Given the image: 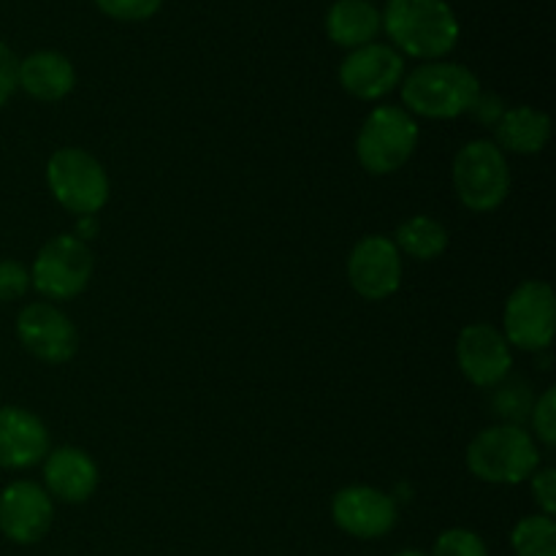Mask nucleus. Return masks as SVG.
Segmentation results:
<instances>
[{"instance_id":"obj_22","label":"nucleus","mask_w":556,"mask_h":556,"mask_svg":"<svg viewBox=\"0 0 556 556\" xmlns=\"http://www.w3.org/2000/svg\"><path fill=\"white\" fill-rule=\"evenodd\" d=\"M432 556H489V548L481 535H476L470 530H462V527H454V530H445L434 541Z\"/></svg>"},{"instance_id":"obj_11","label":"nucleus","mask_w":556,"mask_h":556,"mask_svg":"<svg viewBox=\"0 0 556 556\" xmlns=\"http://www.w3.org/2000/svg\"><path fill=\"white\" fill-rule=\"evenodd\" d=\"M331 519L358 541H378L396 527L400 510L391 494L372 486H348L340 489L331 500Z\"/></svg>"},{"instance_id":"obj_10","label":"nucleus","mask_w":556,"mask_h":556,"mask_svg":"<svg viewBox=\"0 0 556 556\" xmlns=\"http://www.w3.org/2000/svg\"><path fill=\"white\" fill-rule=\"evenodd\" d=\"M348 280L353 291L367 302H383L400 291L402 282V255L394 239L364 237L348 258Z\"/></svg>"},{"instance_id":"obj_1","label":"nucleus","mask_w":556,"mask_h":556,"mask_svg":"<svg viewBox=\"0 0 556 556\" xmlns=\"http://www.w3.org/2000/svg\"><path fill=\"white\" fill-rule=\"evenodd\" d=\"M383 30L410 58H445L459 41V20L448 0H389Z\"/></svg>"},{"instance_id":"obj_16","label":"nucleus","mask_w":556,"mask_h":556,"mask_svg":"<svg viewBox=\"0 0 556 556\" xmlns=\"http://www.w3.org/2000/svg\"><path fill=\"white\" fill-rule=\"evenodd\" d=\"M43 481H47L49 497H58L60 503L79 505L96 494L101 476H98V465L92 462L90 454L65 445V448L47 454Z\"/></svg>"},{"instance_id":"obj_17","label":"nucleus","mask_w":556,"mask_h":556,"mask_svg":"<svg viewBox=\"0 0 556 556\" xmlns=\"http://www.w3.org/2000/svg\"><path fill=\"white\" fill-rule=\"evenodd\" d=\"M16 85L36 101H60L68 96L76 85V71L65 54L60 52H33L30 58L20 60Z\"/></svg>"},{"instance_id":"obj_28","label":"nucleus","mask_w":556,"mask_h":556,"mask_svg":"<svg viewBox=\"0 0 556 556\" xmlns=\"http://www.w3.org/2000/svg\"><path fill=\"white\" fill-rule=\"evenodd\" d=\"M472 112L478 114V117L483 119V123H497L500 117H503V112L505 109L500 106V98H483V96H478V101H476V106H472Z\"/></svg>"},{"instance_id":"obj_15","label":"nucleus","mask_w":556,"mask_h":556,"mask_svg":"<svg viewBox=\"0 0 556 556\" xmlns=\"http://www.w3.org/2000/svg\"><path fill=\"white\" fill-rule=\"evenodd\" d=\"M49 454V432L36 413L25 407H0V467L25 470Z\"/></svg>"},{"instance_id":"obj_7","label":"nucleus","mask_w":556,"mask_h":556,"mask_svg":"<svg viewBox=\"0 0 556 556\" xmlns=\"http://www.w3.org/2000/svg\"><path fill=\"white\" fill-rule=\"evenodd\" d=\"M92 277V253L74 233H60L38 250L30 269V286L52 302L79 296Z\"/></svg>"},{"instance_id":"obj_12","label":"nucleus","mask_w":556,"mask_h":556,"mask_svg":"<svg viewBox=\"0 0 556 556\" xmlns=\"http://www.w3.org/2000/svg\"><path fill=\"white\" fill-rule=\"evenodd\" d=\"M405 76V60L389 43H367L342 60L340 85L358 101H378L389 96Z\"/></svg>"},{"instance_id":"obj_8","label":"nucleus","mask_w":556,"mask_h":556,"mask_svg":"<svg viewBox=\"0 0 556 556\" xmlns=\"http://www.w3.org/2000/svg\"><path fill=\"white\" fill-rule=\"evenodd\" d=\"M505 340L519 351H548L556 329L554 288L541 280H527L516 288L505 304Z\"/></svg>"},{"instance_id":"obj_21","label":"nucleus","mask_w":556,"mask_h":556,"mask_svg":"<svg viewBox=\"0 0 556 556\" xmlns=\"http://www.w3.org/2000/svg\"><path fill=\"white\" fill-rule=\"evenodd\" d=\"M516 556H556V525L552 516H525L510 532Z\"/></svg>"},{"instance_id":"obj_27","label":"nucleus","mask_w":556,"mask_h":556,"mask_svg":"<svg viewBox=\"0 0 556 556\" xmlns=\"http://www.w3.org/2000/svg\"><path fill=\"white\" fill-rule=\"evenodd\" d=\"M16 74H20V60L16 54L0 41V106L9 103V98L16 92Z\"/></svg>"},{"instance_id":"obj_6","label":"nucleus","mask_w":556,"mask_h":556,"mask_svg":"<svg viewBox=\"0 0 556 556\" xmlns=\"http://www.w3.org/2000/svg\"><path fill=\"white\" fill-rule=\"evenodd\" d=\"M47 182L60 206L74 215H96L109 201L106 168L79 147H63L47 163Z\"/></svg>"},{"instance_id":"obj_13","label":"nucleus","mask_w":556,"mask_h":556,"mask_svg":"<svg viewBox=\"0 0 556 556\" xmlns=\"http://www.w3.org/2000/svg\"><path fill=\"white\" fill-rule=\"evenodd\" d=\"M456 362L472 386L494 389L510 375L514 353L503 331L489 324H470L459 331V340H456Z\"/></svg>"},{"instance_id":"obj_20","label":"nucleus","mask_w":556,"mask_h":556,"mask_svg":"<svg viewBox=\"0 0 556 556\" xmlns=\"http://www.w3.org/2000/svg\"><path fill=\"white\" fill-rule=\"evenodd\" d=\"M396 250L416 261H434L448 250V228L429 215H416L396 228Z\"/></svg>"},{"instance_id":"obj_24","label":"nucleus","mask_w":556,"mask_h":556,"mask_svg":"<svg viewBox=\"0 0 556 556\" xmlns=\"http://www.w3.org/2000/svg\"><path fill=\"white\" fill-rule=\"evenodd\" d=\"M532 427H535V438L541 440L546 448L556 445V389L543 391L541 400L532 405Z\"/></svg>"},{"instance_id":"obj_23","label":"nucleus","mask_w":556,"mask_h":556,"mask_svg":"<svg viewBox=\"0 0 556 556\" xmlns=\"http://www.w3.org/2000/svg\"><path fill=\"white\" fill-rule=\"evenodd\" d=\"M98 9L119 22H144L161 11L163 0H96Z\"/></svg>"},{"instance_id":"obj_19","label":"nucleus","mask_w":556,"mask_h":556,"mask_svg":"<svg viewBox=\"0 0 556 556\" xmlns=\"http://www.w3.org/2000/svg\"><path fill=\"white\" fill-rule=\"evenodd\" d=\"M494 139L500 150H508L514 155H538L552 139V119L532 106L508 109L494 123Z\"/></svg>"},{"instance_id":"obj_9","label":"nucleus","mask_w":556,"mask_h":556,"mask_svg":"<svg viewBox=\"0 0 556 556\" xmlns=\"http://www.w3.org/2000/svg\"><path fill=\"white\" fill-rule=\"evenodd\" d=\"M16 337L22 348L38 362L65 364L79 351V334L68 315L49 302L27 304L16 318Z\"/></svg>"},{"instance_id":"obj_30","label":"nucleus","mask_w":556,"mask_h":556,"mask_svg":"<svg viewBox=\"0 0 556 556\" xmlns=\"http://www.w3.org/2000/svg\"><path fill=\"white\" fill-rule=\"evenodd\" d=\"M394 556H427V554L416 552V548H407V552H400V554H394Z\"/></svg>"},{"instance_id":"obj_14","label":"nucleus","mask_w":556,"mask_h":556,"mask_svg":"<svg viewBox=\"0 0 556 556\" xmlns=\"http://www.w3.org/2000/svg\"><path fill=\"white\" fill-rule=\"evenodd\" d=\"M54 503L33 481H14L0 492V532L16 546H33L49 532Z\"/></svg>"},{"instance_id":"obj_26","label":"nucleus","mask_w":556,"mask_h":556,"mask_svg":"<svg viewBox=\"0 0 556 556\" xmlns=\"http://www.w3.org/2000/svg\"><path fill=\"white\" fill-rule=\"evenodd\" d=\"M532 494H535V503L541 505L543 516L556 514V470L554 467H546V470L532 472Z\"/></svg>"},{"instance_id":"obj_5","label":"nucleus","mask_w":556,"mask_h":556,"mask_svg":"<svg viewBox=\"0 0 556 556\" xmlns=\"http://www.w3.org/2000/svg\"><path fill=\"white\" fill-rule=\"evenodd\" d=\"M454 188L470 212H492L508 199L510 166L494 141L478 139L454 157Z\"/></svg>"},{"instance_id":"obj_29","label":"nucleus","mask_w":556,"mask_h":556,"mask_svg":"<svg viewBox=\"0 0 556 556\" xmlns=\"http://www.w3.org/2000/svg\"><path fill=\"white\" fill-rule=\"evenodd\" d=\"M98 233V220L96 215H85L79 217V223H76V239H81V242H87V239H92Z\"/></svg>"},{"instance_id":"obj_18","label":"nucleus","mask_w":556,"mask_h":556,"mask_svg":"<svg viewBox=\"0 0 556 556\" xmlns=\"http://www.w3.org/2000/svg\"><path fill=\"white\" fill-rule=\"evenodd\" d=\"M383 30V14L372 0H337L326 14V36L342 49L375 43Z\"/></svg>"},{"instance_id":"obj_25","label":"nucleus","mask_w":556,"mask_h":556,"mask_svg":"<svg viewBox=\"0 0 556 556\" xmlns=\"http://www.w3.org/2000/svg\"><path fill=\"white\" fill-rule=\"evenodd\" d=\"M30 288V271L20 261H0V302H14L22 299Z\"/></svg>"},{"instance_id":"obj_3","label":"nucleus","mask_w":556,"mask_h":556,"mask_svg":"<svg viewBox=\"0 0 556 556\" xmlns=\"http://www.w3.org/2000/svg\"><path fill=\"white\" fill-rule=\"evenodd\" d=\"M467 467L478 481L521 483L541 467V451L530 432L516 424H497L472 438L467 445Z\"/></svg>"},{"instance_id":"obj_2","label":"nucleus","mask_w":556,"mask_h":556,"mask_svg":"<svg viewBox=\"0 0 556 556\" xmlns=\"http://www.w3.org/2000/svg\"><path fill=\"white\" fill-rule=\"evenodd\" d=\"M481 81L459 63H427L413 71L402 85L405 112L429 119H454L472 112Z\"/></svg>"},{"instance_id":"obj_4","label":"nucleus","mask_w":556,"mask_h":556,"mask_svg":"<svg viewBox=\"0 0 556 556\" xmlns=\"http://www.w3.org/2000/svg\"><path fill=\"white\" fill-rule=\"evenodd\" d=\"M418 147V125L402 106H378L367 114L356 139L364 172L383 177L405 166Z\"/></svg>"}]
</instances>
